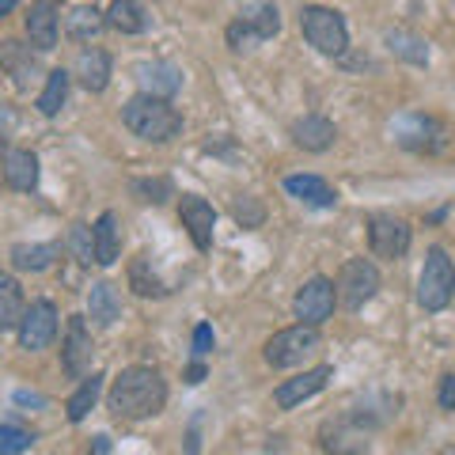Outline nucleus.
Here are the masks:
<instances>
[{
	"label": "nucleus",
	"instance_id": "1",
	"mask_svg": "<svg viewBox=\"0 0 455 455\" xmlns=\"http://www.w3.org/2000/svg\"><path fill=\"white\" fill-rule=\"evenodd\" d=\"M164 406H167V379L160 376V368H148V364L122 368L107 391V410L122 421L156 418Z\"/></svg>",
	"mask_w": 455,
	"mask_h": 455
},
{
	"label": "nucleus",
	"instance_id": "2",
	"mask_svg": "<svg viewBox=\"0 0 455 455\" xmlns=\"http://www.w3.org/2000/svg\"><path fill=\"white\" fill-rule=\"evenodd\" d=\"M122 125L133 137L148 140V145H167V140H175L182 133V114L171 107V99L140 92L122 107Z\"/></svg>",
	"mask_w": 455,
	"mask_h": 455
},
{
	"label": "nucleus",
	"instance_id": "3",
	"mask_svg": "<svg viewBox=\"0 0 455 455\" xmlns=\"http://www.w3.org/2000/svg\"><path fill=\"white\" fill-rule=\"evenodd\" d=\"M395 140L421 156H444L455 140V130L448 122L433 118V114H403L395 122Z\"/></svg>",
	"mask_w": 455,
	"mask_h": 455
},
{
	"label": "nucleus",
	"instance_id": "4",
	"mask_svg": "<svg viewBox=\"0 0 455 455\" xmlns=\"http://www.w3.org/2000/svg\"><path fill=\"white\" fill-rule=\"evenodd\" d=\"M300 31L307 46H315L326 57H341L349 50V27L341 20V12L323 8V4H304L300 8Z\"/></svg>",
	"mask_w": 455,
	"mask_h": 455
},
{
	"label": "nucleus",
	"instance_id": "5",
	"mask_svg": "<svg viewBox=\"0 0 455 455\" xmlns=\"http://www.w3.org/2000/svg\"><path fill=\"white\" fill-rule=\"evenodd\" d=\"M315 353H319V326H307V323L284 326V331H277L262 346V357L269 368H300Z\"/></svg>",
	"mask_w": 455,
	"mask_h": 455
},
{
	"label": "nucleus",
	"instance_id": "6",
	"mask_svg": "<svg viewBox=\"0 0 455 455\" xmlns=\"http://www.w3.org/2000/svg\"><path fill=\"white\" fill-rule=\"evenodd\" d=\"M455 296V262L448 259L444 247H429L418 277V304L425 311H444Z\"/></svg>",
	"mask_w": 455,
	"mask_h": 455
},
{
	"label": "nucleus",
	"instance_id": "7",
	"mask_svg": "<svg viewBox=\"0 0 455 455\" xmlns=\"http://www.w3.org/2000/svg\"><path fill=\"white\" fill-rule=\"evenodd\" d=\"M379 292V269L368 259H349L338 274V304L346 311H361Z\"/></svg>",
	"mask_w": 455,
	"mask_h": 455
},
{
	"label": "nucleus",
	"instance_id": "8",
	"mask_svg": "<svg viewBox=\"0 0 455 455\" xmlns=\"http://www.w3.org/2000/svg\"><path fill=\"white\" fill-rule=\"evenodd\" d=\"M319 448L326 455H364L368 451V429L357 414L326 418L319 425Z\"/></svg>",
	"mask_w": 455,
	"mask_h": 455
},
{
	"label": "nucleus",
	"instance_id": "9",
	"mask_svg": "<svg viewBox=\"0 0 455 455\" xmlns=\"http://www.w3.org/2000/svg\"><path fill=\"white\" fill-rule=\"evenodd\" d=\"M368 247L376 259H403L410 251V224L395 212H372L368 217Z\"/></svg>",
	"mask_w": 455,
	"mask_h": 455
},
{
	"label": "nucleus",
	"instance_id": "10",
	"mask_svg": "<svg viewBox=\"0 0 455 455\" xmlns=\"http://www.w3.org/2000/svg\"><path fill=\"white\" fill-rule=\"evenodd\" d=\"M334 304H338V284L331 277H311L307 284H300V292L292 300L296 319L307 326H323L334 315Z\"/></svg>",
	"mask_w": 455,
	"mask_h": 455
},
{
	"label": "nucleus",
	"instance_id": "11",
	"mask_svg": "<svg viewBox=\"0 0 455 455\" xmlns=\"http://www.w3.org/2000/svg\"><path fill=\"white\" fill-rule=\"evenodd\" d=\"M92 357H95V338L88 331L84 315H68V326H65V346H61V368L73 379H84L92 368Z\"/></svg>",
	"mask_w": 455,
	"mask_h": 455
},
{
	"label": "nucleus",
	"instance_id": "12",
	"mask_svg": "<svg viewBox=\"0 0 455 455\" xmlns=\"http://www.w3.org/2000/svg\"><path fill=\"white\" fill-rule=\"evenodd\" d=\"M23 31L38 53H50L57 46V35H61V4L57 0H31L23 16Z\"/></svg>",
	"mask_w": 455,
	"mask_h": 455
},
{
	"label": "nucleus",
	"instance_id": "13",
	"mask_svg": "<svg viewBox=\"0 0 455 455\" xmlns=\"http://www.w3.org/2000/svg\"><path fill=\"white\" fill-rule=\"evenodd\" d=\"M53 338H57V307L50 300L27 304V315L20 323V346L27 353H38V349H46Z\"/></svg>",
	"mask_w": 455,
	"mask_h": 455
},
{
	"label": "nucleus",
	"instance_id": "14",
	"mask_svg": "<svg viewBox=\"0 0 455 455\" xmlns=\"http://www.w3.org/2000/svg\"><path fill=\"white\" fill-rule=\"evenodd\" d=\"M179 220L187 228V235L194 239L197 251H209L212 247V228H217V209H212L205 197L197 194H182L179 202Z\"/></svg>",
	"mask_w": 455,
	"mask_h": 455
},
{
	"label": "nucleus",
	"instance_id": "15",
	"mask_svg": "<svg viewBox=\"0 0 455 455\" xmlns=\"http://www.w3.org/2000/svg\"><path fill=\"white\" fill-rule=\"evenodd\" d=\"M331 376H334V368H331V364H319V368H307V372L292 376V379H284L281 387L274 391L277 410H296L300 403H307L311 395H319L326 383H331Z\"/></svg>",
	"mask_w": 455,
	"mask_h": 455
},
{
	"label": "nucleus",
	"instance_id": "16",
	"mask_svg": "<svg viewBox=\"0 0 455 455\" xmlns=\"http://www.w3.org/2000/svg\"><path fill=\"white\" fill-rule=\"evenodd\" d=\"M0 68L12 76V84H16L20 92L31 88V84L38 80V73H42L38 53L31 46H23L20 38H4V42H0Z\"/></svg>",
	"mask_w": 455,
	"mask_h": 455
},
{
	"label": "nucleus",
	"instance_id": "17",
	"mask_svg": "<svg viewBox=\"0 0 455 455\" xmlns=\"http://www.w3.org/2000/svg\"><path fill=\"white\" fill-rule=\"evenodd\" d=\"M73 76L80 80L84 92H107L110 84V53L103 46H84L76 53V65H73Z\"/></svg>",
	"mask_w": 455,
	"mask_h": 455
},
{
	"label": "nucleus",
	"instance_id": "18",
	"mask_svg": "<svg viewBox=\"0 0 455 455\" xmlns=\"http://www.w3.org/2000/svg\"><path fill=\"white\" fill-rule=\"evenodd\" d=\"M292 140H296V148H304V152H326L338 140V130L323 114H304V118L292 122Z\"/></svg>",
	"mask_w": 455,
	"mask_h": 455
},
{
	"label": "nucleus",
	"instance_id": "19",
	"mask_svg": "<svg viewBox=\"0 0 455 455\" xmlns=\"http://www.w3.org/2000/svg\"><path fill=\"white\" fill-rule=\"evenodd\" d=\"M4 182L20 194L38 187V156L31 148H4Z\"/></svg>",
	"mask_w": 455,
	"mask_h": 455
},
{
	"label": "nucleus",
	"instance_id": "20",
	"mask_svg": "<svg viewBox=\"0 0 455 455\" xmlns=\"http://www.w3.org/2000/svg\"><path fill=\"white\" fill-rule=\"evenodd\" d=\"M284 190H289L296 202L315 205V209H334L338 205V190L319 175H289L284 179Z\"/></svg>",
	"mask_w": 455,
	"mask_h": 455
},
{
	"label": "nucleus",
	"instance_id": "21",
	"mask_svg": "<svg viewBox=\"0 0 455 455\" xmlns=\"http://www.w3.org/2000/svg\"><path fill=\"white\" fill-rule=\"evenodd\" d=\"M137 80H140V92L145 95H160V99H171L179 92V68L175 65H167V61H145V65H137Z\"/></svg>",
	"mask_w": 455,
	"mask_h": 455
},
{
	"label": "nucleus",
	"instance_id": "22",
	"mask_svg": "<svg viewBox=\"0 0 455 455\" xmlns=\"http://www.w3.org/2000/svg\"><path fill=\"white\" fill-rule=\"evenodd\" d=\"M92 239H95V266H114L118 262V251H122V228L114 212H103L95 224H92Z\"/></svg>",
	"mask_w": 455,
	"mask_h": 455
},
{
	"label": "nucleus",
	"instance_id": "23",
	"mask_svg": "<svg viewBox=\"0 0 455 455\" xmlns=\"http://www.w3.org/2000/svg\"><path fill=\"white\" fill-rule=\"evenodd\" d=\"M88 315L95 326H114L122 315V300H118V289L110 281H95L88 289Z\"/></svg>",
	"mask_w": 455,
	"mask_h": 455
},
{
	"label": "nucleus",
	"instance_id": "24",
	"mask_svg": "<svg viewBox=\"0 0 455 455\" xmlns=\"http://www.w3.org/2000/svg\"><path fill=\"white\" fill-rule=\"evenodd\" d=\"M23 315H27V300L20 281L0 269V331H20Z\"/></svg>",
	"mask_w": 455,
	"mask_h": 455
},
{
	"label": "nucleus",
	"instance_id": "25",
	"mask_svg": "<svg viewBox=\"0 0 455 455\" xmlns=\"http://www.w3.org/2000/svg\"><path fill=\"white\" fill-rule=\"evenodd\" d=\"M103 27H107V16L95 4H76V8H68V16H65V35L73 42H84V46H88L92 38H99Z\"/></svg>",
	"mask_w": 455,
	"mask_h": 455
},
{
	"label": "nucleus",
	"instance_id": "26",
	"mask_svg": "<svg viewBox=\"0 0 455 455\" xmlns=\"http://www.w3.org/2000/svg\"><path fill=\"white\" fill-rule=\"evenodd\" d=\"M61 247L57 243H16L12 247V266L20 274H46V269L57 262Z\"/></svg>",
	"mask_w": 455,
	"mask_h": 455
},
{
	"label": "nucleus",
	"instance_id": "27",
	"mask_svg": "<svg viewBox=\"0 0 455 455\" xmlns=\"http://www.w3.org/2000/svg\"><path fill=\"white\" fill-rule=\"evenodd\" d=\"M107 16V27L118 35H140L148 27V16L140 8V0H110V8L103 12Z\"/></svg>",
	"mask_w": 455,
	"mask_h": 455
},
{
	"label": "nucleus",
	"instance_id": "28",
	"mask_svg": "<svg viewBox=\"0 0 455 455\" xmlns=\"http://www.w3.org/2000/svg\"><path fill=\"white\" fill-rule=\"evenodd\" d=\"M239 23L251 27V35L254 38H274L281 31V12L274 0H254V4H247L243 12H239Z\"/></svg>",
	"mask_w": 455,
	"mask_h": 455
},
{
	"label": "nucleus",
	"instance_id": "29",
	"mask_svg": "<svg viewBox=\"0 0 455 455\" xmlns=\"http://www.w3.org/2000/svg\"><path fill=\"white\" fill-rule=\"evenodd\" d=\"M99 395H103V376H99V372L84 376V379H80V387L73 391V398H68V403H65V410H68V421L80 425V421H84V418H88L92 410H95Z\"/></svg>",
	"mask_w": 455,
	"mask_h": 455
},
{
	"label": "nucleus",
	"instance_id": "30",
	"mask_svg": "<svg viewBox=\"0 0 455 455\" xmlns=\"http://www.w3.org/2000/svg\"><path fill=\"white\" fill-rule=\"evenodd\" d=\"M383 42H387V50L395 57H403V61H410V65H429V46H425V38H418L414 31H403V27H395V31L383 35Z\"/></svg>",
	"mask_w": 455,
	"mask_h": 455
},
{
	"label": "nucleus",
	"instance_id": "31",
	"mask_svg": "<svg viewBox=\"0 0 455 455\" xmlns=\"http://www.w3.org/2000/svg\"><path fill=\"white\" fill-rule=\"evenodd\" d=\"M68 84H73V73H65V68H53V73L46 76V88H42V95H38V114H46V118L61 114L65 99H68Z\"/></svg>",
	"mask_w": 455,
	"mask_h": 455
},
{
	"label": "nucleus",
	"instance_id": "32",
	"mask_svg": "<svg viewBox=\"0 0 455 455\" xmlns=\"http://www.w3.org/2000/svg\"><path fill=\"white\" fill-rule=\"evenodd\" d=\"M130 289H133L137 296H152V300L167 296L164 281L156 277V269H152V259H148V254H140V259L130 262Z\"/></svg>",
	"mask_w": 455,
	"mask_h": 455
},
{
	"label": "nucleus",
	"instance_id": "33",
	"mask_svg": "<svg viewBox=\"0 0 455 455\" xmlns=\"http://www.w3.org/2000/svg\"><path fill=\"white\" fill-rule=\"evenodd\" d=\"M130 190L140 197V202H148V205H164L167 197H175V187H171V179H133Z\"/></svg>",
	"mask_w": 455,
	"mask_h": 455
},
{
	"label": "nucleus",
	"instance_id": "34",
	"mask_svg": "<svg viewBox=\"0 0 455 455\" xmlns=\"http://www.w3.org/2000/svg\"><path fill=\"white\" fill-rule=\"evenodd\" d=\"M68 251L76 254L80 266H92L95 262V239H92V228L88 224H73V228H68Z\"/></svg>",
	"mask_w": 455,
	"mask_h": 455
},
{
	"label": "nucleus",
	"instance_id": "35",
	"mask_svg": "<svg viewBox=\"0 0 455 455\" xmlns=\"http://www.w3.org/2000/svg\"><path fill=\"white\" fill-rule=\"evenodd\" d=\"M35 448V433L20 429V425H0V455H23Z\"/></svg>",
	"mask_w": 455,
	"mask_h": 455
},
{
	"label": "nucleus",
	"instance_id": "36",
	"mask_svg": "<svg viewBox=\"0 0 455 455\" xmlns=\"http://www.w3.org/2000/svg\"><path fill=\"white\" fill-rule=\"evenodd\" d=\"M232 217L239 220V228H259L266 220V209L259 197H235L232 202Z\"/></svg>",
	"mask_w": 455,
	"mask_h": 455
},
{
	"label": "nucleus",
	"instance_id": "37",
	"mask_svg": "<svg viewBox=\"0 0 455 455\" xmlns=\"http://www.w3.org/2000/svg\"><path fill=\"white\" fill-rule=\"evenodd\" d=\"M254 42H259V38H254L251 35V27H243V23H232V27H228V46H232L235 53H243V50H251L254 46Z\"/></svg>",
	"mask_w": 455,
	"mask_h": 455
},
{
	"label": "nucleus",
	"instance_id": "38",
	"mask_svg": "<svg viewBox=\"0 0 455 455\" xmlns=\"http://www.w3.org/2000/svg\"><path fill=\"white\" fill-rule=\"evenodd\" d=\"M436 403H440V410H455V376H440Z\"/></svg>",
	"mask_w": 455,
	"mask_h": 455
},
{
	"label": "nucleus",
	"instance_id": "39",
	"mask_svg": "<svg viewBox=\"0 0 455 455\" xmlns=\"http://www.w3.org/2000/svg\"><path fill=\"white\" fill-rule=\"evenodd\" d=\"M209 349H212V326L202 323V326L194 331V353H197V357H205Z\"/></svg>",
	"mask_w": 455,
	"mask_h": 455
},
{
	"label": "nucleus",
	"instance_id": "40",
	"mask_svg": "<svg viewBox=\"0 0 455 455\" xmlns=\"http://www.w3.org/2000/svg\"><path fill=\"white\" fill-rule=\"evenodd\" d=\"M202 379H205V364L194 361V364L187 368V383H202Z\"/></svg>",
	"mask_w": 455,
	"mask_h": 455
},
{
	"label": "nucleus",
	"instance_id": "41",
	"mask_svg": "<svg viewBox=\"0 0 455 455\" xmlns=\"http://www.w3.org/2000/svg\"><path fill=\"white\" fill-rule=\"evenodd\" d=\"M202 448H197V421L190 425V433H187V455H197Z\"/></svg>",
	"mask_w": 455,
	"mask_h": 455
},
{
	"label": "nucleus",
	"instance_id": "42",
	"mask_svg": "<svg viewBox=\"0 0 455 455\" xmlns=\"http://www.w3.org/2000/svg\"><path fill=\"white\" fill-rule=\"evenodd\" d=\"M110 451V436H95V444H92V455H107Z\"/></svg>",
	"mask_w": 455,
	"mask_h": 455
},
{
	"label": "nucleus",
	"instance_id": "43",
	"mask_svg": "<svg viewBox=\"0 0 455 455\" xmlns=\"http://www.w3.org/2000/svg\"><path fill=\"white\" fill-rule=\"evenodd\" d=\"M16 4H20V0H0V20H4V16H8V12H12V8H16Z\"/></svg>",
	"mask_w": 455,
	"mask_h": 455
},
{
	"label": "nucleus",
	"instance_id": "44",
	"mask_svg": "<svg viewBox=\"0 0 455 455\" xmlns=\"http://www.w3.org/2000/svg\"><path fill=\"white\" fill-rule=\"evenodd\" d=\"M0 152H4V137H0Z\"/></svg>",
	"mask_w": 455,
	"mask_h": 455
}]
</instances>
